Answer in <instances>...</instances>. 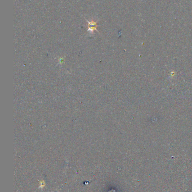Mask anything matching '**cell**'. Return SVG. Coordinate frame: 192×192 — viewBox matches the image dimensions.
Here are the masks:
<instances>
[{
    "instance_id": "6da1fadb",
    "label": "cell",
    "mask_w": 192,
    "mask_h": 192,
    "mask_svg": "<svg viewBox=\"0 0 192 192\" xmlns=\"http://www.w3.org/2000/svg\"><path fill=\"white\" fill-rule=\"evenodd\" d=\"M96 27H97V25L95 22H93V21L88 22V28H89L88 30L93 31L94 30H96Z\"/></svg>"
}]
</instances>
